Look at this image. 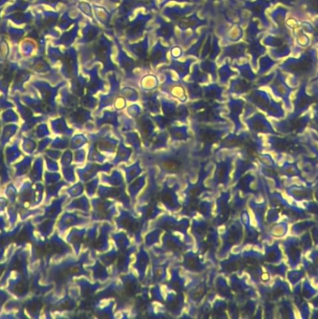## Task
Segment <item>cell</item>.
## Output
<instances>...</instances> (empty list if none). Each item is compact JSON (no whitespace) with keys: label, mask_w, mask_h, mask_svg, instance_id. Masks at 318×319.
Masks as SVG:
<instances>
[{"label":"cell","mask_w":318,"mask_h":319,"mask_svg":"<svg viewBox=\"0 0 318 319\" xmlns=\"http://www.w3.org/2000/svg\"><path fill=\"white\" fill-rule=\"evenodd\" d=\"M20 269H21V264H20L19 261H16L14 263V265H13V270L17 271V270H20Z\"/></svg>","instance_id":"obj_4"},{"label":"cell","mask_w":318,"mask_h":319,"mask_svg":"<svg viewBox=\"0 0 318 319\" xmlns=\"http://www.w3.org/2000/svg\"><path fill=\"white\" fill-rule=\"evenodd\" d=\"M162 168L169 173H177L182 169V164L177 160L169 159L162 163Z\"/></svg>","instance_id":"obj_1"},{"label":"cell","mask_w":318,"mask_h":319,"mask_svg":"<svg viewBox=\"0 0 318 319\" xmlns=\"http://www.w3.org/2000/svg\"><path fill=\"white\" fill-rule=\"evenodd\" d=\"M26 289H27V284L25 282H21L19 284V285L15 288V293L20 295L24 293Z\"/></svg>","instance_id":"obj_3"},{"label":"cell","mask_w":318,"mask_h":319,"mask_svg":"<svg viewBox=\"0 0 318 319\" xmlns=\"http://www.w3.org/2000/svg\"><path fill=\"white\" fill-rule=\"evenodd\" d=\"M27 241V234L25 231H22L19 233L16 237H14V242L18 243H24Z\"/></svg>","instance_id":"obj_2"}]
</instances>
